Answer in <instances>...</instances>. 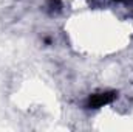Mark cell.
I'll use <instances>...</instances> for the list:
<instances>
[{
  "mask_svg": "<svg viewBox=\"0 0 133 132\" xmlns=\"http://www.w3.org/2000/svg\"><path fill=\"white\" fill-rule=\"evenodd\" d=\"M115 98H116V92H101V93H95V95H91L88 98L87 106L90 109H99L102 106L110 104Z\"/></svg>",
  "mask_w": 133,
  "mask_h": 132,
  "instance_id": "obj_1",
  "label": "cell"
},
{
  "mask_svg": "<svg viewBox=\"0 0 133 132\" xmlns=\"http://www.w3.org/2000/svg\"><path fill=\"white\" fill-rule=\"evenodd\" d=\"M48 6H50V9L51 11H59L61 9V6H62V3H61V0H48Z\"/></svg>",
  "mask_w": 133,
  "mask_h": 132,
  "instance_id": "obj_2",
  "label": "cell"
}]
</instances>
